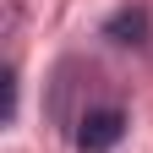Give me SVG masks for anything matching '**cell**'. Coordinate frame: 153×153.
I'll return each mask as SVG.
<instances>
[{
  "label": "cell",
  "instance_id": "obj_1",
  "mask_svg": "<svg viewBox=\"0 0 153 153\" xmlns=\"http://www.w3.org/2000/svg\"><path fill=\"white\" fill-rule=\"evenodd\" d=\"M120 137H126V109H115V104L88 109L82 126H76V148H82V153H115Z\"/></svg>",
  "mask_w": 153,
  "mask_h": 153
},
{
  "label": "cell",
  "instance_id": "obj_2",
  "mask_svg": "<svg viewBox=\"0 0 153 153\" xmlns=\"http://www.w3.org/2000/svg\"><path fill=\"white\" fill-rule=\"evenodd\" d=\"M142 33H148V11H142V6L109 16V38H120V44H142Z\"/></svg>",
  "mask_w": 153,
  "mask_h": 153
}]
</instances>
